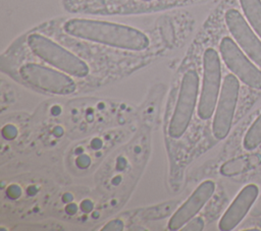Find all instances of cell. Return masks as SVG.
<instances>
[{
	"instance_id": "obj_8",
	"label": "cell",
	"mask_w": 261,
	"mask_h": 231,
	"mask_svg": "<svg viewBox=\"0 0 261 231\" xmlns=\"http://www.w3.org/2000/svg\"><path fill=\"white\" fill-rule=\"evenodd\" d=\"M225 22L237 43L261 67V41L251 30L242 14L236 9H228L225 12Z\"/></svg>"
},
{
	"instance_id": "obj_6",
	"label": "cell",
	"mask_w": 261,
	"mask_h": 231,
	"mask_svg": "<svg viewBox=\"0 0 261 231\" xmlns=\"http://www.w3.org/2000/svg\"><path fill=\"white\" fill-rule=\"evenodd\" d=\"M239 91L240 83L238 78L233 74H227L222 83L212 124L213 134L217 139L226 137L230 130Z\"/></svg>"
},
{
	"instance_id": "obj_17",
	"label": "cell",
	"mask_w": 261,
	"mask_h": 231,
	"mask_svg": "<svg viewBox=\"0 0 261 231\" xmlns=\"http://www.w3.org/2000/svg\"><path fill=\"white\" fill-rule=\"evenodd\" d=\"M142 1H145V2H150V1H152V0H142Z\"/></svg>"
},
{
	"instance_id": "obj_9",
	"label": "cell",
	"mask_w": 261,
	"mask_h": 231,
	"mask_svg": "<svg viewBox=\"0 0 261 231\" xmlns=\"http://www.w3.org/2000/svg\"><path fill=\"white\" fill-rule=\"evenodd\" d=\"M215 190V184L211 180L202 182L190 195V197L172 215L168 222L169 230L181 229L191 219H193L204 205L209 200Z\"/></svg>"
},
{
	"instance_id": "obj_14",
	"label": "cell",
	"mask_w": 261,
	"mask_h": 231,
	"mask_svg": "<svg viewBox=\"0 0 261 231\" xmlns=\"http://www.w3.org/2000/svg\"><path fill=\"white\" fill-rule=\"evenodd\" d=\"M203 228H204V221L202 220V218H193L181 229L185 230V231H187V230H189V231H200Z\"/></svg>"
},
{
	"instance_id": "obj_3",
	"label": "cell",
	"mask_w": 261,
	"mask_h": 231,
	"mask_svg": "<svg viewBox=\"0 0 261 231\" xmlns=\"http://www.w3.org/2000/svg\"><path fill=\"white\" fill-rule=\"evenodd\" d=\"M199 90V76L195 70H188L180 82L177 102L168 127V134L179 138L186 132L192 119Z\"/></svg>"
},
{
	"instance_id": "obj_1",
	"label": "cell",
	"mask_w": 261,
	"mask_h": 231,
	"mask_svg": "<svg viewBox=\"0 0 261 231\" xmlns=\"http://www.w3.org/2000/svg\"><path fill=\"white\" fill-rule=\"evenodd\" d=\"M63 30L79 39L128 51H143L149 46V39L144 33L114 22L72 18L64 23Z\"/></svg>"
},
{
	"instance_id": "obj_2",
	"label": "cell",
	"mask_w": 261,
	"mask_h": 231,
	"mask_svg": "<svg viewBox=\"0 0 261 231\" xmlns=\"http://www.w3.org/2000/svg\"><path fill=\"white\" fill-rule=\"evenodd\" d=\"M28 45L36 56L64 73L75 77L89 74V67L81 58L42 35H30Z\"/></svg>"
},
{
	"instance_id": "obj_4",
	"label": "cell",
	"mask_w": 261,
	"mask_h": 231,
	"mask_svg": "<svg viewBox=\"0 0 261 231\" xmlns=\"http://www.w3.org/2000/svg\"><path fill=\"white\" fill-rule=\"evenodd\" d=\"M221 79V66L217 52L208 48L203 55V83L198 106L201 119H209L216 107Z\"/></svg>"
},
{
	"instance_id": "obj_13",
	"label": "cell",
	"mask_w": 261,
	"mask_h": 231,
	"mask_svg": "<svg viewBox=\"0 0 261 231\" xmlns=\"http://www.w3.org/2000/svg\"><path fill=\"white\" fill-rule=\"evenodd\" d=\"M261 143V115L254 121L245 134L243 147L247 151L255 150Z\"/></svg>"
},
{
	"instance_id": "obj_5",
	"label": "cell",
	"mask_w": 261,
	"mask_h": 231,
	"mask_svg": "<svg viewBox=\"0 0 261 231\" xmlns=\"http://www.w3.org/2000/svg\"><path fill=\"white\" fill-rule=\"evenodd\" d=\"M19 74L27 83L47 93L67 95L75 90V83L67 73L40 64H24L19 68Z\"/></svg>"
},
{
	"instance_id": "obj_7",
	"label": "cell",
	"mask_w": 261,
	"mask_h": 231,
	"mask_svg": "<svg viewBox=\"0 0 261 231\" xmlns=\"http://www.w3.org/2000/svg\"><path fill=\"white\" fill-rule=\"evenodd\" d=\"M219 49L224 63L233 74L248 86L261 90V71L247 58L232 39L224 37Z\"/></svg>"
},
{
	"instance_id": "obj_16",
	"label": "cell",
	"mask_w": 261,
	"mask_h": 231,
	"mask_svg": "<svg viewBox=\"0 0 261 231\" xmlns=\"http://www.w3.org/2000/svg\"><path fill=\"white\" fill-rule=\"evenodd\" d=\"M251 216L253 217H260L261 216V195L260 197L257 199L256 204L254 205L253 209L251 210Z\"/></svg>"
},
{
	"instance_id": "obj_10",
	"label": "cell",
	"mask_w": 261,
	"mask_h": 231,
	"mask_svg": "<svg viewBox=\"0 0 261 231\" xmlns=\"http://www.w3.org/2000/svg\"><path fill=\"white\" fill-rule=\"evenodd\" d=\"M259 193V188L255 184L246 185L236 196L226 212L219 221L218 227L221 231H229L236 228L248 214Z\"/></svg>"
},
{
	"instance_id": "obj_12",
	"label": "cell",
	"mask_w": 261,
	"mask_h": 231,
	"mask_svg": "<svg viewBox=\"0 0 261 231\" xmlns=\"http://www.w3.org/2000/svg\"><path fill=\"white\" fill-rule=\"evenodd\" d=\"M240 3L250 24L261 38V0H240Z\"/></svg>"
},
{
	"instance_id": "obj_11",
	"label": "cell",
	"mask_w": 261,
	"mask_h": 231,
	"mask_svg": "<svg viewBox=\"0 0 261 231\" xmlns=\"http://www.w3.org/2000/svg\"><path fill=\"white\" fill-rule=\"evenodd\" d=\"M258 163L259 158L257 156L238 158L224 163L220 168V172L225 176H233L249 170Z\"/></svg>"
},
{
	"instance_id": "obj_15",
	"label": "cell",
	"mask_w": 261,
	"mask_h": 231,
	"mask_svg": "<svg viewBox=\"0 0 261 231\" xmlns=\"http://www.w3.org/2000/svg\"><path fill=\"white\" fill-rule=\"evenodd\" d=\"M123 229V223L119 219H115L112 221H109L103 228L102 230H112V231H119Z\"/></svg>"
}]
</instances>
